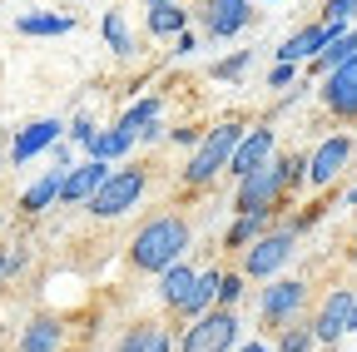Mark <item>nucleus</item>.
<instances>
[{
  "mask_svg": "<svg viewBox=\"0 0 357 352\" xmlns=\"http://www.w3.org/2000/svg\"><path fill=\"white\" fill-rule=\"evenodd\" d=\"M184 253H189V224L178 213L149 218V224L134 234V243H129V263L139 273H164V268H174V263H184Z\"/></svg>",
  "mask_w": 357,
  "mask_h": 352,
  "instance_id": "f257e3e1",
  "label": "nucleus"
},
{
  "mask_svg": "<svg viewBox=\"0 0 357 352\" xmlns=\"http://www.w3.org/2000/svg\"><path fill=\"white\" fill-rule=\"evenodd\" d=\"M303 174H307V154L268 159L263 169H253V174H243V179H238V199H234V208H238V213H273L278 194H283L288 184H298Z\"/></svg>",
  "mask_w": 357,
  "mask_h": 352,
  "instance_id": "f03ea898",
  "label": "nucleus"
},
{
  "mask_svg": "<svg viewBox=\"0 0 357 352\" xmlns=\"http://www.w3.org/2000/svg\"><path fill=\"white\" fill-rule=\"evenodd\" d=\"M243 139V124H218L213 135H204V144H199V154L189 159V169H184V184L189 189H204V184H213L223 169H229V154H234V144Z\"/></svg>",
  "mask_w": 357,
  "mask_h": 352,
  "instance_id": "7ed1b4c3",
  "label": "nucleus"
},
{
  "mask_svg": "<svg viewBox=\"0 0 357 352\" xmlns=\"http://www.w3.org/2000/svg\"><path fill=\"white\" fill-rule=\"evenodd\" d=\"M144 184H149V174L139 164H134V169H109V179L95 189V199H89L84 208L95 218H119V213H129L134 204L144 199Z\"/></svg>",
  "mask_w": 357,
  "mask_h": 352,
  "instance_id": "20e7f679",
  "label": "nucleus"
},
{
  "mask_svg": "<svg viewBox=\"0 0 357 352\" xmlns=\"http://www.w3.org/2000/svg\"><path fill=\"white\" fill-rule=\"evenodd\" d=\"M293 243H298V229H268L263 238H253V248H243L238 273H243V278H268V273H278L283 263L293 258Z\"/></svg>",
  "mask_w": 357,
  "mask_h": 352,
  "instance_id": "39448f33",
  "label": "nucleus"
},
{
  "mask_svg": "<svg viewBox=\"0 0 357 352\" xmlns=\"http://www.w3.org/2000/svg\"><path fill=\"white\" fill-rule=\"evenodd\" d=\"M238 342V318L234 307H208L194 318V328L184 332V352H229Z\"/></svg>",
  "mask_w": 357,
  "mask_h": 352,
  "instance_id": "423d86ee",
  "label": "nucleus"
},
{
  "mask_svg": "<svg viewBox=\"0 0 357 352\" xmlns=\"http://www.w3.org/2000/svg\"><path fill=\"white\" fill-rule=\"evenodd\" d=\"M303 307H307V283L303 278H278L273 288L258 293V313H263L268 328H288Z\"/></svg>",
  "mask_w": 357,
  "mask_h": 352,
  "instance_id": "0eeeda50",
  "label": "nucleus"
},
{
  "mask_svg": "<svg viewBox=\"0 0 357 352\" xmlns=\"http://www.w3.org/2000/svg\"><path fill=\"white\" fill-rule=\"evenodd\" d=\"M347 313H352V288H333L328 298H323V307H318V318H312L307 328H312V342H337V337H347Z\"/></svg>",
  "mask_w": 357,
  "mask_h": 352,
  "instance_id": "6e6552de",
  "label": "nucleus"
},
{
  "mask_svg": "<svg viewBox=\"0 0 357 352\" xmlns=\"http://www.w3.org/2000/svg\"><path fill=\"white\" fill-rule=\"evenodd\" d=\"M323 100H328V109H333V114L357 119V55H347L342 65H333V70H328Z\"/></svg>",
  "mask_w": 357,
  "mask_h": 352,
  "instance_id": "1a4fd4ad",
  "label": "nucleus"
},
{
  "mask_svg": "<svg viewBox=\"0 0 357 352\" xmlns=\"http://www.w3.org/2000/svg\"><path fill=\"white\" fill-rule=\"evenodd\" d=\"M347 154H352V139H347V135L323 139L318 149L307 154V174H303V179H307V184H318V189H323V184H333L337 174L347 169Z\"/></svg>",
  "mask_w": 357,
  "mask_h": 352,
  "instance_id": "9d476101",
  "label": "nucleus"
},
{
  "mask_svg": "<svg viewBox=\"0 0 357 352\" xmlns=\"http://www.w3.org/2000/svg\"><path fill=\"white\" fill-rule=\"evenodd\" d=\"M268 159H273V129L268 124H258V129H243V139L234 144V154H229V174H253V169H263Z\"/></svg>",
  "mask_w": 357,
  "mask_h": 352,
  "instance_id": "9b49d317",
  "label": "nucleus"
},
{
  "mask_svg": "<svg viewBox=\"0 0 357 352\" xmlns=\"http://www.w3.org/2000/svg\"><path fill=\"white\" fill-rule=\"evenodd\" d=\"M60 135H65V124H60V119H35V124H25L20 135L10 139V164H30L40 149L60 144Z\"/></svg>",
  "mask_w": 357,
  "mask_h": 352,
  "instance_id": "f8f14e48",
  "label": "nucleus"
},
{
  "mask_svg": "<svg viewBox=\"0 0 357 352\" xmlns=\"http://www.w3.org/2000/svg\"><path fill=\"white\" fill-rule=\"evenodd\" d=\"M248 0H204V30L213 35V40H229V35H238L243 25H248Z\"/></svg>",
  "mask_w": 357,
  "mask_h": 352,
  "instance_id": "ddd939ff",
  "label": "nucleus"
},
{
  "mask_svg": "<svg viewBox=\"0 0 357 352\" xmlns=\"http://www.w3.org/2000/svg\"><path fill=\"white\" fill-rule=\"evenodd\" d=\"M105 179H109V164H100V159H89V164L70 169V174H65V184H60V204H79V208H84Z\"/></svg>",
  "mask_w": 357,
  "mask_h": 352,
  "instance_id": "4468645a",
  "label": "nucleus"
},
{
  "mask_svg": "<svg viewBox=\"0 0 357 352\" xmlns=\"http://www.w3.org/2000/svg\"><path fill=\"white\" fill-rule=\"evenodd\" d=\"M328 30L318 25V20H312V25H303L293 40H283V50H278V65H298V60H318V50L328 45Z\"/></svg>",
  "mask_w": 357,
  "mask_h": 352,
  "instance_id": "2eb2a0df",
  "label": "nucleus"
},
{
  "mask_svg": "<svg viewBox=\"0 0 357 352\" xmlns=\"http://www.w3.org/2000/svg\"><path fill=\"white\" fill-rule=\"evenodd\" d=\"M218 268H208V273H194V283H189V293H184V303L174 307V313H189V318H199V313H208V307L218 303Z\"/></svg>",
  "mask_w": 357,
  "mask_h": 352,
  "instance_id": "dca6fc26",
  "label": "nucleus"
},
{
  "mask_svg": "<svg viewBox=\"0 0 357 352\" xmlns=\"http://www.w3.org/2000/svg\"><path fill=\"white\" fill-rule=\"evenodd\" d=\"M154 119H164V105H159V100H139L134 109H124V114H119L114 135H119L124 144H139V135H144V129H149Z\"/></svg>",
  "mask_w": 357,
  "mask_h": 352,
  "instance_id": "f3484780",
  "label": "nucleus"
},
{
  "mask_svg": "<svg viewBox=\"0 0 357 352\" xmlns=\"http://www.w3.org/2000/svg\"><path fill=\"white\" fill-rule=\"evenodd\" d=\"M65 174H70V169H45L40 179H35V184L25 189L20 208H25V213H45V208H50V204L60 199V184H65Z\"/></svg>",
  "mask_w": 357,
  "mask_h": 352,
  "instance_id": "a211bd4d",
  "label": "nucleus"
},
{
  "mask_svg": "<svg viewBox=\"0 0 357 352\" xmlns=\"http://www.w3.org/2000/svg\"><path fill=\"white\" fill-rule=\"evenodd\" d=\"M60 337H65L60 318H35L20 337V352H60Z\"/></svg>",
  "mask_w": 357,
  "mask_h": 352,
  "instance_id": "6ab92c4d",
  "label": "nucleus"
},
{
  "mask_svg": "<svg viewBox=\"0 0 357 352\" xmlns=\"http://www.w3.org/2000/svg\"><path fill=\"white\" fill-rule=\"evenodd\" d=\"M119 352H169V332L159 323H139L119 337Z\"/></svg>",
  "mask_w": 357,
  "mask_h": 352,
  "instance_id": "aec40b11",
  "label": "nucleus"
},
{
  "mask_svg": "<svg viewBox=\"0 0 357 352\" xmlns=\"http://www.w3.org/2000/svg\"><path fill=\"white\" fill-rule=\"evenodd\" d=\"M189 283H194V268H189V263H174V268L159 273V298H164L169 307H178V303H184V293H189Z\"/></svg>",
  "mask_w": 357,
  "mask_h": 352,
  "instance_id": "412c9836",
  "label": "nucleus"
},
{
  "mask_svg": "<svg viewBox=\"0 0 357 352\" xmlns=\"http://www.w3.org/2000/svg\"><path fill=\"white\" fill-rule=\"evenodd\" d=\"M189 20V10H178V0H154L149 6V30L154 35H178Z\"/></svg>",
  "mask_w": 357,
  "mask_h": 352,
  "instance_id": "4be33fe9",
  "label": "nucleus"
},
{
  "mask_svg": "<svg viewBox=\"0 0 357 352\" xmlns=\"http://www.w3.org/2000/svg\"><path fill=\"white\" fill-rule=\"evenodd\" d=\"M15 30H20V35H70V30H75V20H70V15H50V10H40V15H20V20H15Z\"/></svg>",
  "mask_w": 357,
  "mask_h": 352,
  "instance_id": "5701e85b",
  "label": "nucleus"
},
{
  "mask_svg": "<svg viewBox=\"0 0 357 352\" xmlns=\"http://www.w3.org/2000/svg\"><path fill=\"white\" fill-rule=\"evenodd\" d=\"M268 218H273V213H238L234 229H229V248H248L253 238H263L268 234Z\"/></svg>",
  "mask_w": 357,
  "mask_h": 352,
  "instance_id": "b1692460",
  "label": "nucleus"
},
{
  "mask_svg": "<svg viewBox=\"0 0 357 352\" xmlns=\"http://www.w3.org/2000/svg\"><path fill=\"white\" fill-rule=\"evenodd\" d=\"M105 40H109V50L114 55H134V35H129V25H124V15L119 10H105Z\"/></svg>",
  "mask_w": 357,
  "mask_h": 352,
  "instance_id": "393cba45",
  "label": "nucleus"
},
{
  "mask_svg": "<svg viewBox=\"0 0 357 352\" xmlns=\"http://www.w3.org/2000/svg\"><path fill=\"white\" fill-rule=\"evenodd\" d=\"M347 20H357V0H328L318 25H323L328 35H342V25H347Z\"/></svg>",
  "mask_w": 357,
  "mask_h": 352,
  "instance_id": "a878e982",
  "label": "nucleus"
},
{
  "mask_svg": "<svg viewBox=\"0 0 357 352\" xmlns=\"http://www.w3.org/2000/svg\"><path fill=\"white\" fill-rule=\"evenodd\" d=\"M347 55H357V50H352V40H347V35H333L328 45L318 50V60H312V70H323V75H328V70H333V65H342Z\"/></svg>",
  "mask_w": 357,
  "mask_h": 352,
  "instance_id": "bb28decb",
  "label": "nucleus"
},
{
  "mask_svg": "<svg viewBox=\"0 0 357 352\" xmlns=\"http://www.w3.org/2000/svg\"><path fill=\"white\" fill-rule=\"evenodd\" d=\"M243 283H248L243 273H223V278H218V307H234V303L243 298Z\"/></svg>",
  "mask_w": 357,
  "mask_h": 352,
  "instance_id": "cd10ccee",
  "label": "nucleus"
},
{
  "mask_svg": "<svg viewBox=\"0 0 357 352\" xmlns=\"http://www.w3.org/2000/svg\"><path fill=\"white\" fill-rule=\"evenodd\" d=\"M278 347H283V352H307V347H312V328H303V323H293V328H283V337H278Z\"/></svg>",
  "mask_w": 357,
  "mask_h": 352,
  "instance_id": "c85d7f7f",
  "label": "nucleus"
},
{
  "mask_svg": "<svg viewBox=\"0 0 357 352\" xmlns=\"http://www.w3.org/2000/svg\"><path fill=\"white\" fill-rule=\"evenodd\" d=\"M95 135H100V129H95V119H89V114H79V119L70 124V139H79V144H89Z\"/></svg>",
  "mask_w": 357,
  "mask_h": 352,
  "instance_id": "c756f323",
  "label": "nucleus"
},
{
  "mask_svg": "<svg viewBox=\"0 0 357 352\" xmlns=\"http://www.w3.org/2000/svg\"><path fill=\"white\" fill-rule=\"evenodd\" d=\"M243 65H248V50H243V55H234V60H223L213 75H218V79H234V75H243Z\"/></svg>",
  "mask_w": 357,
  "mask_h": 352,
  "instance_id": "7c9ffc66",
  "label": "nucleus"
},
{
  "mask_svg": "<svg viewBox=\"0 0 357 352\" xmlns=\"http://www.w3.org/2000/svg\"><path fill=\"white\" fill-rule=\"evenodd\" d=\"M194 45H199V40H194L189 30H178V35H174V50H178V55H194Z\"/></svg>",
  "mask_w": 357,
  "mask_h": 352,
  "instance_id": "2f4dec72",
  "label": "nucleus"
},
{
  "mask_svg": "<svg viewBox=\"0 0 357 352\" xmlns=\"http://www.w3.org/2000/svg\"><path fill=\"white\" fill-rule=\"evenodd\" d=\"M288 79H293V65H278L273 75H268V84H273V90H283V84H288Z\"/></svg>",
  "mask_w": 357,
  "mask_h": 352,
  "instance_id": "473e14b6",
  "label": "nucleus"
},
{
  "mask_svg": "<svg viewBox=\"0 0 357 352\" xmlns=\"http://www.w3.org/2000/svg\"><path fill=\"white\" fill-rule=\"evenodd\" d=\"M347 332H357V293H352V313H347Z\"/></svg>",
  "mask_w": 357,
  "mask_h": 352,
  "instance_id": "72a5a7b5",
  "label": "nucleus"
},
{
  "mask_svg": "<svg viewBox=\"0 0 357 352\" xmlns=\"http://www.w3.org/2000/svg\"><path fill=\"white\" fill-rule=\"evenodd\" d=\"M243 352H268V347H263V342H248V347H243Z\"/></svg>",
  "mask_w": 357,
  "mask_h": 352,
  "instance_id": "f704fd0d",
  "label": "nucleus"
},
{
  "mask_svg": "<svg viewBox=\"0 0 357 352\" xmlns=\"http://www.w3.org/2000/svg\"><path fill=\"white\" fill-rule=\"evenodd\" d=\"M347 204H357V184H352V189H347Z\"/></svg>",
  "mask_w": 357,
  "mask_h": 352,
  "instance_id": "c9c22d12",
  "label": "nucleus"
},
{
  "mask_svg": "<svg viewBox=\"0 0 357 352\" xmlns=\"http://www.w3.org/2000/svg\"><path fill=\"white\" fill-rule=\"evenodd\" d=\"M0 278H6V253H0Z\"/></svg>",
  "mask_w": 357,
  "mask_h": 352,
  "instance_id": "e433bc0d",
  "label": "nucleus"
},
{
  "mask_svg": "<svg viewBox=\"0 0 357 352\" xmlns=\"http://www.w3.org/2000/svg\"><path fill=\"white\" fill-rule=\"evenodd\" d=\"M347 40H352V50H357V30H352V35H347Z\"/></svg>",
  "mask_w": 357,
  "mask_h": 352,
  "instance_id": "4c0bfd02",
  "label": "nucleus"
},
{
  "mask_svg": "<svg viewBox=\"0 0 357 352\" xmlns=\"http://www.w3.org/2000/svg\"><path fill=\"white\" fill-rule=\"evenodd\" d=\"M352 263H357V253H352Z\"/></svg>",
  "mask_w": 357,
  "mask_h": 352,
  "instance_id": "58836bf2",
  "label": "nucleus"
},
{
  "mask_svg": "<svg viewBox=\"0 0 357 352\" xmlns=\"http://www.w3.org/2000/svg\"><path fill=\"white\" fill-rule=\"evenodd\" d=\"M0 224H6V218H0Z\"/></svg>",
  "mask_w": 357,
  "mask_h": 352,
  "instance_id": "ea45409f",
  "label": "nucleus"
},
{
  "mask_svg": "<svg viewBox=\"0 0 357 352\" xmlns=\"http://www.w3.org/2000/svg\"><path fill=\"white\" fill-rule=\"evenodd\" d=\"M149 6H154V0H149Z\"/></svg>",
  "mask_w": 357,
  "mask_h": 352,
  "instance_id": "a19ab883",
  "label": "nucleus"
}]
</instances>
